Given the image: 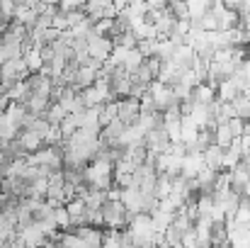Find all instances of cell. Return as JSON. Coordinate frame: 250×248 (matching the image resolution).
<instances>
[{"instance_id": "484cf974", "label": "cell", "mask_w": 250, "mask_h": 248, "mask_svg": "<svg viewBox=\"0 0 250 248\" xmlns=\"http://www.w3.org/2000/svg\"><path fill=\"white\" fill-rule=\"evenodd\" d=\"M2 34H5V24H0V39H2Z\"/></svg>"}, {"instance_id": "603a6c76", "label": "cell", "mask_w": 250, "mask_h": 248, "mask_svg": "<svg viewBox=\"0 0 250 248\" xmlns=\"http://www.w3.org/2000/svg\"><path fill=\"white\" fill-rule=\"evenodd\" d=\"M238 76H241V81L246 83V85H250V59H246L241 66H238V71H236Z\"/></svg>"}, {"instance_id": "d6986e66", "label": "cell", "mask_w": 250, "mask_h": 248, "mask_svg": "<svg viewBox=\"0 0 250 248\" xmlns=\"http://www.w3.org/2000/svg\"><path fill=\"white\" fill-rule=\"evenodd\" d=\"M170 192H172V178H167V175H158V182H156L153 197H156L158 202H163V200L170 197Z\"/></svg>"}, {"instance_id": "7c38bea8", "label": "cell", "mask_w": 250, "mask_h": 248, "mask_svg": "<svg viewBox=\"0 0 250 248\" xmlns=\"http://www.w3.org/2000/svg\"><path fill=\"white\" fill-rule=\"evenodd\" d=\"M22 61H24V66H27L29 76H37V73H42V68H44V61H42V49H39V46H32L29 51H24Z\"/></svg>"}, {"instance_id": "5bb4252c", "label": "cell", "mask_w": 250, "mask_h": 248, "mask_svg": "<svg viewBox=\"0 0 250 248\" xmlns=\"http://www.w3.org/2000/svg\"><path fill=\"white\" fill-rule=\"evenodd\" d=\"M185 5H187V17H189V22L202 20V17L211 10V2H209V0H187Z\"/></svg>"}, {"instance_id": "ffe728a7", "label": "cell", "mask_w": 250, "mask_h": 248, "mask_svg": "<svg viewBox=\"0 0 250 248\" xmlns=\"http://www.w3.org/2000/svg\"><path fill=\"white\" fill-rule=\"evenodd\" d=\"M59 129H61V136H63V141L66 139H71L78 129H81V124H78V114H68L61 124H59Z\"/></svg>"}, {"instance_id": "6da1fadb", "label": "cell", "mask_w": 250, "mask_h": 248, "mask_svg": "<svg viewBox=\"0 0 250 248\" xmlns=\"http://www.w3.org/2000/svg\"><path fill=\"white\" fill-rule=\"evenodd\" d=\"M102 219H104V226H109V231H122L129 226L131 214L122 207V202H104Z\"/></svg>"}, {"instance_id": "cb8c5ba5", "label": "cell", "mask_w": 250, "mask_h": 248, "mask_svg": "<svg viewBox=\"0 0 250 248\" xmlns=\"http://www.w3.org/2000/svg\"><path fill=\"white\" fill-rule=\"evenodd\" d=\"M2 165H5V151H2V144H0V170H2Z\"/></svg>"}, {"instance_id": "9c48e42d", "label": "cell", "mask_w": 250, "mask_h": 248, "mask_svg": "<svg viewBox=\"0 0 250 248\" xmlns=\"http://www.w3.org/2000/svg\"><path fill=\"white\" fill-rule=\"evenodd\" d=\"M238 95H241V88H238V83L233 78H224L216 85V100L219 102H233Z\"/></svg>"}, {"instance_id": "ac0fdd59", "label": "cell", "mask_w": 250, "mask_h": 248, "mask_svg": "<svg viewBox=\"0 0 250 248\" xmlns=\"http://www.w3.org/2000/svg\"><path fill=\"white\" fill-rule=\"evenodd\" d=\"M114 119H117V100H112V102L100 107V129L109 127Z\"/></svg>"}, {"instance_id": "d4e9b609", "label": "cell", "mask_w": 250, "mask_h": 248, "mask_svg": "<svg viewBox=\"0 0 250 248\" xmlns=\"http://www.w3.org/2000/svg\"><path fill=\"white\" fill-rule=\"evenodd\" d=\"M7 59H5V54H2V49H0V68H2V64H5Z\"/></svg>"}, {"instance_id": "30bf717a", "label": "cell", "mask_w": 250, "mask_h": 248, "mask_svg": "<svg viewBox=\"0 0 250 248\" xmlns=\"http://www.w3.org/2000/svg\"><path fill=\"white\" fill-rule=\"evenodd\" d=\"M214 100H216V88L209 85V83H199V85L192 90V102H194V105H204V107H209Z\"/></svg>"}, {"instance_id": "3957f363", "label": "cell", "mask_w": 250, "mask_h": 248, "mask_svg": "<svg viewBox=\"0 0 250 248\" xmlns=\"http://www.w3.org/2000/svg\"><path fill=\"white\" fill-rule=\"evenodd\" d=\"M148 92H151V97H153V105H156V112H166L167 107H172V105H180L177 100H175V95H172V88L170 85H163V83L153 81L148 85Z\"/></svg>"}, {"instance_id": "9a60e30c", "label": "cell", "mask_w": 250, "mask_h": 248, "mask_svg": "<svg viewBox=\"0 0 250 248\" xmlns=\"http://www.w3.org/2000/svg\"><path fill=\"white\" fill-rule=\"evenodd\" d=\"M211 144H214V146H219L221 151H226V149L233 144V136H231V132H229V127H226V124H219V127H214V129H211Z\"/></svg>"}, {"instance_id": "8992f818", "label": "cell", "mask_w": 250, "mask_h": 248, "mask_svg": "<svg viewBox=\"0 0 250 248\" xmlns=\"http://www.w3.org/2000/svg\"><path fill=\"white\" fill-rule=\"evenodd\" d=\"M119 202H122V207H124L131 217H134V214H144V195H141L139 187H126V190H122Z\"/></svg>"}, {"instance_id": "7402d4cb", "label": "cell", "mask_w": 250, "mask_h": 248, "mask_svg": "<svg viewBox=\"0 0 250 248\" xmlns=\"http://www.w3.org/2000/svg\"><path fill=\"white\" fill-rule=\"evenodd\" d=\"M226 127H229V132H231V136H233V139H241V136H243V129H246V122L236 117V119H231Z\"/></svg>"}, {"instance_id": "44dd1931", "label": "cell", "mask_w": 250, "mask_h": 248, "mask_svg": "<svg viewBox=\"0 0 250 248\" xmlns=\"http://www.w3.org/2000/svg\"><path fill=\"white\" fill-rule=\"evenodd\" d=\"M231 105H233L236 117H238V119H243V122H248V119H250V100H248V97H246V95H238Z\"/></svg>"}, {"instance_id": "2e32d148", "label": "cell", "mask_w": 250, "mask_h": 248, "mask_svg": "<svg viewBox=\"0 0 250 248\" xmlns=\"http://www.w3.org/2000/svg\"><path fill=\"white\" fill-rule=\"evenodd\" d=\"M233 224L241 226V229H250V200L248 197H241L238 209L233 214Z\"/></svg>"}, {"instance_id": "4316f807", "label": "cell", "mask_w": 250, "mask_h": 248, "mask_svg": "<svg viewBox=\"0 0 250 248\" xmlns=\"http://www.w3.org/2000/svg\"><path fill=\"white\" fill-rule=\"evenodd\" d=\"M246 170H248V178H250V161H246Z\"/></svg>"}, {"instance_id": "8fae6325", "label": "cell", "mask_w": 250, "mask_h": 248, "mask_svg": "<svg viewBox=\"0 0 250 248\" xmlns=\"http://www.w3.org/2000/svg\"><path fill=\"white\" fill-rule=\"evenodd\" d=\"M73 234H76L87 248H100L102 246V231L95 229V226H78V229H73Z\"/></svg>"}, {"instance_id": "5b68a950", "label": "cell", "mask_w": 250, "mask_h": 248, "mask_svg": "<svg viewBox=\"0 0 250 248\" xmlns=\"http://www.w3.org/2000/svg\"><path fill=\"white\" fill-rule=\"evenodd\" d=\"M17 241H20L24 248H44L46 244H49V239L44 236V231H42V226H39L37 222H32L29 226L20 229Z\"/></svg>"}, {"instance_id": "83f0119b", "label": "cell", "mask_w": 250, "mask_h": 248, "mask_svg": "<svg viewBox=\"0 0 250 248\" xmlns=\"http://www.w3.org/2000/svg\"><path fill=\"white\" fill-rule=\"evenodd\" d=\"M100 248H102V246H100Z\"/></svg>"}, {"instance_id": "ba28073f", "label": "cell", "mask_w": 250, "mask_h": 248, "mask_svg": "<svg viewBox=\"0 0 250 248\" xmlns=\"http://www.w3.org/2000/svg\"><path fill=\"white\" fill-rule=\"evenodd\" d=\"M17 144H20V149L24 154H37L39 149H44V139L37 132H32V129H22L20 136H17Z\"/></svg>"}, {"instance_id": "7a4b0ae2", "label": "cell", "mask_w": 250, "mask_h": 248, "mask_svg": "<svg viewBox=\"0 0 250 248\" xmlns=\"http://www.w3.org/2000/svg\"><path fill=\"white\" fill-rule=\"evenodd\" d=\"M85 44H87V59H92L97 64H104L109 59L112 49H114V44H112L109 37H95V34H90L85 39Z\"/></svg>"}, {"instance_id": "e0dca14e", "label": "cell", "mask_w": 250, "mask_h": 248, "mask_svg": "<svg viewBox=\"0 0 250 248\" xmlns=\"http://www.w3.org/2000/svg\"><path fill=\"white\" fill-rule=\"evenodd\" d=\"M66 117H68V114H66V110H63L59 102H51V105H49V110L44 112V119H46L51 127H59Z\"/></svg>"}, {"instance_id": "52a82bcc", "label": "cell", "mask_w": 250, "mask_h": 248, "mask_svg": "<svg viewBox=\"0 0 250 248\" xmlns=\"http://www.w3.org/2000/svg\"><path fill=\"white\" fill-rule=\"evenodd\" d=\"M202 168H207V165H204V158H202V154H187V156L182 158V165H180V178H185V180H194V178L199 175Z\"/></svg>"}, {"instance_id": "277c9868", "label": "cell", "mask_w": 250, "mask_h": 248, "mask_svg": "<svg viewBox=\"0 0 250 248\" xmlns=\"http://www.w3.org/2000/svg\"><path fill=\"white\" fill-rule=\"evenodd\" d=\"M141 114V105L139 100L134 97H124V100H117V119L124 124V127H134L136 119Z\"/></svg>"}, {"instance_id": "4fadbf2b", "label": "cell", "mask_w": 250, "mask_h": 248, "mask_svg": "<svg viewBox=\"0 0 250 248\" xmlns=\"http://www.w3.org/2000/svg\"><path fill=\"white\" fill-rule=\"evenodd\" d=\"M202 158H204V165L207 168H211L214 173H221V161H224V151L219 149V146H207L204 149V154H202Z\"/></svg>"}]
</instances>
